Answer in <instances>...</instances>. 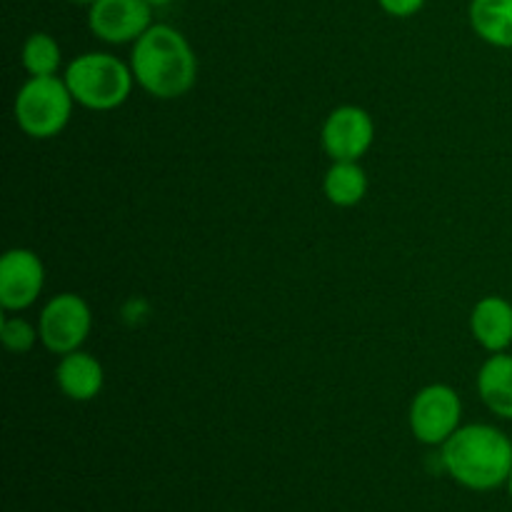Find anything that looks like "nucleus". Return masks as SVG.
Instances as JSON below:
<instances>
[{"label":"nucleus","mask_w":512,"mask_h":512,"mask_svg":"<svg viewBox=\"0 0 512 512\" xmlns=\"http://www.w3.org/2000/svg\"><path fill=\"white\" fill-rule=\"evenodd\" d=\"M130 68L145 93L160 100H173L188 93L198 78V60L193 48L173 25H150L135 40Z\"/></svg>","instance_id":"nucleus-1"},{"label":"nucleus","mask_w":512,"mask_h":512,"mask_svg":"<svg viewBox=\"0 0 512 512\" xmlns=\"http://www.w3.org/2000/svg\"><path fill=\"white\" fill-rule=\"evenodd\" d=\"M443 465L463 488L488 493L510 480L512 440L493 425H465L443 443Z\"/></svg>","instance_id":"nucleus-2"},{"label":"nucleus","mask_w":512,"mask_h":512,"mask_svg":"<svg viewBox=\"0 0 512 512\" xmlns=\"http://www.w3.org/2000/svg\"><path fill=\"white\" fill-rule=\"evenodd\" d=\"M63 80L75 103L90 110H113L128 100L135 75L115 55L85 53L68 65Z\"/></svg>","instance_id":"nucleus-3"},{"label":"nucleus","mask_w":512,"mask_h":512,"mask_svg":"<svg viewBox=\"0 0 512 512\" xmlns=\"http://www.w3.org/2000/svg\"><path fill=\"white\" fill-rule=\"evenodd\" d=\"M73 93L58 75L30 78L15 98V120L30 138H53L73 115Z\"/></svg>","instance_id":"nucleus-4"},{"label":"nucleus","mask_w":512,"mask_h":512,"mask_svg":"<svg viewBox=\"0 0 512 512\" xmlns=\"http://www.w3.org/2000/svg\"><path fill=\"white\" fill-rule=\"evenodd\" d=\"M93 315L88 303L75 293L55 295L40 313L38 335L50 353L68 355L88 340Z\"/></svg>","instance_id":"nucleus-5"},{"label":"nucleus","mask_w":512,"mask_h":512,"mask_svg":"<svg viewBox=\"0 0 512 512\" xmlns=\"http://www.w3.org/2000/svg\"><path fill=\"white\" fill-rule=\"evenodd\" d=\"M463 418L460 395L450 385H428L410 405V430L425 445H443Z\"/></svg>","instance_id":"nucleus-6"},{"label":"nucleus","mask_w":512,"mask_h":512,"mask_svg":"<svg viewBox=\"0 0 512 512\" xmlns=\"http://www.w3.org/2000/svg\"><path fill=\"white\" fill-rule=\"evenodd\" d=\"M88 25L105 43H135L153 25V5L148 0H98L90 5Z\"/></svg>","instance_id":"nucleus-7"},{"label":"nucleus","mask_w":512,"mask_h":512,"mask_svg":"<svg viewBox=\"0 0 512 512\" xmlns=\"http://www.w3.org/2000/svg\"><path fill=\"white\" fill-rule=\"evenodd\" d=\"M375 138L373 118L358 105H340L323 125V148L335 163L360 160Z\"/></svg>","instance_id":"nucleus-8"},{"label":"nucleus","mask_w":512,"mask_h":512,"mask_svg":"<svg viewBox=\"0 0 512 512\" xmlns=\"http://www.w3.org/2000/svg\"><path fill=\"white\" fill-rule=\"evenodd\" d=\"M45 285V268L33 250L13 248L0 260V305L25 310L38 300Z\"/></svg>","instance_id":"nucleus-9"},{"label":"nucleus","mask_w":512,"mask_h":512,"mask_svg":"<svg viewBox=\"0 0 512 512\" xmlns=\"http://www.w3.org/2000/svg\"><path fill=\"white\" fill-rule=\"evenodd\" d=\"M470 328L488 353H505L512 345V303L500 295H488L473 308Z\"/></svg>","instance_id":"nucleus-10"},{"label":"nucleus","mask_w":512,"mask_h":512,"mask_svg":"<svg viewBox=\"0 0 512 512\" xmlns=\"http://www.w3.org/2000/svg\"><path fill=\"white\" fill-rule=\"evenodd\" d=\"M55 380H58L60 390L70 400L85 403V400H93L103 390L105 373L103 365L93 355L75 350V353L63 355V360L55 368Z\"/></svg>","instance_id":"nucleus-11"},{"label":"nucleus","mask_w":512,"mask_h":512,"mask_svg":"<svg viewBox=\"0 0 512 512\" xmlns=\"http://www.w3.org/2000/svg\"><path fill=\"white\" fill-rule=\"evenodd\" d=\"M478 390L495 415L512 420V355L495 353L485 360L478 373Z\"/></svg>","instance_id":"nucleus-12"},{"label":"nucleus","mask_w":512,"mask_h":512,"mask_svg":"<svg viewBox=\"0 0 512 512\" xmlns=\"http://www.w3.org/2000/svg\"><path fill=\"white\" fill-rule=\"evenodd\" d=\"M475 35L495 48H512V0H470Z\"/></svg>","instance_id":"nucleus-13"},{"label":"nucleus","mask_w":512,"mask_h":512,"mask_svg":"<svg viewBox=\"0 0 512 512\" xmlns=\"http://www.w3.org/2000/svg\"><path fill=\"white\" fill-rule=\"evenodd\" d=\"M368 193V178L358 160H340L325 175V195L338 208H353Z\"/></svg>","instance_id":"nucleus-14"},{"label":"nucleus","mask_w":512,"mask_h":512,"mask_svg":"<svg viewBox=\"0 0 512 512\" xmlns=\"http://www.w3.org/2000/svg\"><path fill=\"white\" fill-rule=\"evenodd\" d=\"M60 45L53 35L33 33L23 45V68L28 70L30 78H50L60 70Z\"/></svg>","instance_id":"nucleus-15"},{"label":"nucleus","mask_w":512,"mask_h":512,"mask_svg":"<svg viewBox=\"0 0 512 512\" xmlns=\"http://www.w3.org/2000/svg\"><path fill=\"white\" fill-rule=\"evenodd\" d=\"M35 330L30 328L25 320L20 318H8L3 320V343L5 348L13 350V353H28L35 345Z\"/></svg>","instance_id":"nucleus-16"},{"label":"nucleus","mask_w":512,"mask_h":512,"mask_svg":"<svg viewBox=\"0 0 512 512\" xmlns=\"http://www.w3.org/2000/svg\"><path fill=\"white\" fill-rule=\"evenodd\" d=\"M428 0H378L380 8L393 18H413L425 8Z\"/></svg>","instance_id":"nucleus-17"},{"label":"nucleus","mask_w":512,"mask_h":512,"mask_svg":"<svg viewBox=\"0 0 512 512\" xmlns=\"http://www.w3.org/2000/svg\"><path fill=\"white\" fill-rule=\"evenodd\" d=\"M148 3L153 5V8H165V5H170L173 0H148Z\"/></svg>","instance_id":"nucleus-18"},{"label":"nucleus","mask_w":512,"mask_h":512,"mask_svg":"<svg viewBox=\"0 0 512 512\" xmlns=\"http://www.w3.org/2000/svg\"><path fill=\"white\" fill-rule=\"evenodd\" d=\"M73 3H78V5H93V3H98V0H73Z\"/></svg>","instance_id":"nucleus-19"},{"label":"nucleus","mask_w":512,"mask_h":512,"mask_svg":"<svg viewBox=\"0 0 512 512\" xmlns=\"http://www.w3.org/2000/svg\"><path fill=\"white\" fill-rule=\"evenodd\" d=\"M508 490H510V498H512V473H510V480H508Z\"/></svg>","instance_id":"nucleus-20"}]
</instances>
